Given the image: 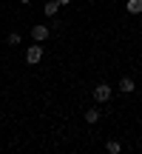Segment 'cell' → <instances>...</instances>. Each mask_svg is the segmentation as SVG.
I'll return each mask as SVG.
<instances>
[{
  "instance_id": "1",
  "label": "cell",
  "mask_w": 142,
  "mask_h": 154,
  "mask_svg": "<svg viewBox=\"0 0 142 154\" xmlns=\"http://www.w3.org/2000/svg\"><path fill=\"white\" fill-rule=\"evenodd\" d=\"M111 94H114V88H111L108 83H99V86L94 88V100H97V103H105V100H111Z\"/></svg>"
},
{
  "instance_id": "2",
  "label": "cell",
  "mask_w": 142,
  "mask_h": 154,
  "mask_svg": "<svg viewBox=\"0 0 142 154\" xmlns=\"http://www.w3.org/2000/svg\"><path fill=\"white\" fill-rule=\"evenodd\" d=\"M26 60L31 63V66H34V63H40V60H43V46H40V43L28 46V49H26Z\"/></svg>"
},
{
  "instance_id": "3",
  "label": "cell",
  "mask_w": 142,
  "mask_h": 154,
  "mask_svg": "<svg viewBox=\"0 0 142 154\" xmlns=\"http://www.w3.org/2000/svg\"><path fill=\"white\" fill-rule=\"evenodd\" d=\"M31 37L37 40V43H43V40L49 37V26H34L31 29Z\"/></svg>"
},
{
  "instance_id": "4",
  "label": "cell",
  "mask_w": 142,
  "mask_h": 154,
  "mask_svg": "<svg viewBox=\"0 0 142 154\" xmlns=\"http://www.w3.org/2000/svg\"><path fill=\"white\" fill-rule=\"evenodd\" d=\"M134 88H137V83H134L131 77H122V80H120V91H122V94H131Z\"/></svg>"
},
{
  "instance_id": "5",
  "label": "cell",
  "mask_w": 142,
  "mask_h": 154,
  "mask_svg": "<svg viewBox=\"0 0 142 154\" xmlns=\"http://www.w3.org/2000/svg\"><path fill=\"white\" fill-rule=\"evenodd\" d=\"M125 9L131 11V14H142V0H128Z\"/></svg>"
},
{
  "instance_id": "6",
  "label": "cell",
  "mask_w": 142,
  "mask_h": 154,
  "mask_svg": "<svg viewBox=\"0 0 142 154\" xmlns=\"http://www.w3.org/2000/svg\"><path fill=\"white\" fill-rule=\"evenodd\" d=\"M99 117H102V114H99V111H97V109H88V111H85V120H88V123H91V126H94V123H97V120H99Z\"/></svg>"
},
{
  "instance_id": "7",
  "label": "cell",
  "mask_w": 142,
  "mask_h": 154,
  "mask_svg": "<svg viewBox=\"0 0 142 154\" xmlns=\"http://www.w3.org/2000/svg\"><path fill=\"white\" fill-rule=\"evenodd\" d=\"M57 11H60V3H57V0H54V3H46V14H49V17H54Z\"/></svg>"
},
{
  "instance_id": "8",
  "label": "cell",
  "mask_w": 142,
  "mask_h": 154,
  "mask_svg": "<svg viewBox=\"0 0 142 154\" xmlns=\"http://www.w3.org/2000/svg\"><path fill=\"white\" fill-rule=\"evenodd\" d=\"M105 149H108L111 154H120V151H122V146L117 143V140H108V143H105Z\"/></svg>"
},
{
  "instance_id": "9",
  "label": "cell",
  "mask_w": 142,
  "mask_h": 154,
  "mask_svg": "<svg viewBox=\"0 0 142 154\" xmlns=\"http://www.w3.org/2000/svg\"><path fill=\"white\" fill-rule=\"evenodd\" d=\"M9 46H20V34H17V32L9 34Z\"/></svg>"
},
{
  "instance_id": "10",
  "label": "cell",
  "mask_w": 142,
  "mask_h": 154,
  "mask_svg": "<svg viewBox=\"0 0 142 154\" xmlns=\"http://www.w3.org/2000/svg\"><path fill=\"white\" fill-rule=\"evenodd\" d=\"M57 3H60V6H68V3H71V0H57Z\"/></svg>"
},
{
  "instance_id": "11",
  "label": "cell",
  "mask_w": 142,
  "mask_h": 154,
  "mask_svg": "<svg viewBox=\"0 0 142 154\" xmlns=\"http://www.w3.org/2000/svg\"><path fill=\"white\" fill-rule=\"evenodd\" d=\"M20 3H31V0H20Z\"/></svg>"
}]
</instances>
